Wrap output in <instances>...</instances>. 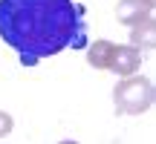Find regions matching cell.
Here are the masks:
<instances>
[{
    "mask_svg": "<svg viewBox=\"0 0 156 144\" xmlns=\"http://www.w3.org/2000/svg\"><path fill=\"white\" fill-rule=\"evenodd\" d=\"M116 17L119 23H124V26H136V23H145L153 17V9H147L142 0H122L116 9Z\"/></svg>",
    "mask_w": 156,
    "mask_h": 144,
    "instance_id": "277c9868",
    "label": "cell"
},
{
    "mask_svg": "<svg viewBox=\"0 0 156 144\" xmlns=\"http://www.w3.org/2000/svg\"><path fill=\"white\" fill-rule=\"evenodd\" d=\"M142 3H145L147 9H153V3H156V0H142Z\"/></svg>",
    "mask_w": 156,
    "mask_h": 144,
    "instance_id": "52a82bcc",
    "label": "cell"
},
{
    "mask_svg": "<svg viewBox=\"0 0 156 144\" xmlns=\"http://www.w3.org/2000/svg\"><path fill=\"white\" fill-rule=\"evenodd\" d=\"M113 101H116L119 112L124 115H142L151 110L153 104V81L145 75H124L119 87L113 89Z\"/></svg>",
    "mask_w": 156,
    "mask_h": 144,
    "instance_id": "7a4b0ae2",
    "label": "cell"
},
{
    "mask_svg": "<svg viewBox=\"0 0 156 144\" xmlns=\"http://www.w3.org/2000/svg\"><path fill=\"white\" fill-rule=\"evenodd\" d=\"M139 67H142V52L136 49V46H116V43H110V52H107V61H104L107 72H116L119 78H124V75L139 72Z\"/></svg>",
    "mask_w": 156,
    "mask_h": 144,
    "instance_id": "3957f363",
    "label": "cell"
},
{
    "mask_svg": "<svg viewBox=\"0 0 156 144\" xmlns=\"http://www.w3.org/2000/svg\"><path fill=\"white\" fill-rule=\"evenodd\" d=\"M130 40H133L136 49H153V40H156V35H153V17L145 20V23H136L133 32H130Z\"/></svg>",
    "mask_w": 156,
    "mask_h": 144,
    "instance_id": "5b68a950",
    "label": "cell"
},
{
    "mask_svg": "<svg viewBox=\"0 0 156 144\" xmlns=\"http://www.w3.org/2000/svg\"><path fill=\"white\" fill-rule=\"evenodd\" d=\"M12 127H15L12 115H9V112H3V110H0V139H6V135L12 133Z\"/></svg>",
    "mask_w": 156,
    "mask_h": 144,
    "instance_id": "8992f818",
    "label": "cell"
},
{
    "mask_svg": "<svg viewBox=\"0 0 156 144\" xmlns=\"http://www.w3.org/2000/svg\"><path fill=\"white\" fill-rule=\"evenodd\" d=\"M0 38L23 67L87 46V23L73 0H0Z\"/></svg>",
    "mask_w": 156,
    "mask_h": 144,
    "instance_id": "6da1fadb",
    "label": "cell"
}]
</instances>
